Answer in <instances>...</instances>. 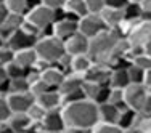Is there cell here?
Masks as SVG:
<instances>
[{
	"label": "cell",
	"mask_w": 151,
	"mask_h": 133,
	"mask_svg": "<svg viewBox=\"0 0 151 133\" xmlns=\"http://www.w3.org/2000/svg\"><path fill=\"white\" fill-rule=\"evenodd\" d=\"M135 127L140 130V133H151V114L138 112Z\"/></svg>",
	"instance_id": "31"
},
{
	"label": "cell",
	"mask_w": 151,
	"mask_h": 133,
	"mask_svg": "<svg viewBox=\"0 0 151 133\" xmlns=\"http://www.w3.org/2000/svg\"><path fill=\"white\" fill-rule=\"evenodd\" d=\"M142 112H145V114H151V92L148 93V96H146V101H145V104H143Z\"/></svg>",
	"instance_id": "43"
},
{
	"label": "cell",
	"mask_w": 151,
	"mask_h": 133,
	"mask_svg": "<svg viewBox=\"0 0 151 133\" xmlns=\"http://www.w3.org/2000/svg\"><path fill=\"white\" fill-rule=\"evenodd\" d=\"M0 133H16V132L8 125V122H5V124H0Z\"/></svg>",
	"instance_id": "46"
},
{
	"label": "cell",
	"mask_w": 151,
	"mask_h": 133,
	"mask_svg": "<svg viewBox=\"0 0 151 133\" xmlns=\"http://www.w3.org/2000/svg\"><path fill=\"white\" fill-rule=\"evenodd\" d=\"M66 127H76L81 130H92L100 122L98 104L90 99H81L74 103H66L61 107Z\"/></svg>",
	"instance_id": "1"
},
{
	"label": "cell",
	"mask_w": 151,
	"mask_h": 133,
	"mask_svg": "<svg viewBox=\"0 0 151 133\" xmlns=\"http://www.w3.org/2000/svg\"><path fill=\"white\" fill-rule=\"evenodd\" d=\"M45 114H47V111H45L37 101L32 104V106L29 107V111H27V116L31 117V120L34 122L35 125H40V122L44 120Z\"/></svg>",
	"instance_id": "30"
},
{
	"label": "cell",
	"mask_w": 151,
	"mask_h": 133,
	"mask_svg": "<svg viewBox=\"0 0 151 133\" xmlns=\"http://www.w3.org/2000/svg\"><path fill=\"white\" fill-rule=\"evenodd\" d=\"M15 63H18L19 66H23L24 69H34L35 64L39 61V55L35 51V46L34 48H24V50H18L15 51Z\"/></svg>",
	"instance_id": "19"
},
{
	"label": "cell",
	"mask_w": 151,
	"mask_h": 133,
	"mask_svg": "<svg viewBox=\"0 0 151 133\" xmlns=\"http://www.w3.org/2000/svg\"><path fill=\"white\" fill-rule=\"evenodd\" d=\"M93 61L88 55H76L71 56V72L84 75L92 67Z\"/></svg>",
	"instance_id": "25"
},
{
	"label": "cell",
	"mask_w": 151,
	"mask_h": 133,
	"mask_svg": "<svg viewBox=\"0 0 151 133\" xmlns=\"http://www.w3.org/2000/svg\"><path fill=\"white\" fill-rule=\"evenodd\" d=\"M3 2H5L10 13H16V15H23V16H26L29 13L32 6L40 3V2H34V0H3Z\"/></svg>",
	"instance_id": "24"
},
{
	"label": "cell",
	"mask_w": 151,
	"mask_h": 133,
	"mask_svg": "<svg viewBox=\"0 0 151 133\" xmlns=\"http://www.w3.org/2000/svg\"><path fill=\"white\" fill-rule=\"evenodd\" d=\"M79 32V21L74 18L63 16L53 24V35L61 39L63 42H66L69 37H73L74 34Z\"/></svg>",
	"instance_id": "8"
},
{
	"label": "cell",
	"mask_w": 151,
	"mask_h": 133,
	"mask_svg": "<svg viewBox=\"0 0 151 133\" xmlns=\"http://www.w3.org/2000/svg\"><path fill=\"white\" fill-rule=\"evenodd\" d=\"M142 5L137 2H130L127 6L124 8V18H125V23L129 24H135L138 23L140 19H142Z\"/></svg>",
	"instance_id": "27"
},
{
	"label": "cell",
	"mask_w": 151,
	"mask_h": 133,
	"mask_svg": "<svg viewBox=\"0 0 151 133\" xmlns=\"http://www.w3.org/2000/svg\"><path fill=\"white\" fill-rule=\"evenodd\" d=\"M63 13H64V16L74 18V19L79 21L81 18H84L87 15L88 10L84 0H66V3L63 6Z\"/></svg>",
	"instance_id": "21"
},
{
	"label": "cell",
	"mask_w": 151,
	"mask_h": 133,
	"mask_svg": "<svg viewBox=\"0 0 151 133\" xmlns=\"http://www.w3.org/2000/svg\"><path fill=\"white\" fill-rule=\"evenodd\" d=\"M40 77H42V80H44L50 88L58 90L60 85L63 84L66 74H64L63 71H61L60 67L56 66V64H52V66H48L45 71H42V72H40Z\"/></svg>",
	"instance_id": "16"
},
{
	"label": "cell",
	"mask_w": 151,
	"mask_h": 133,
	"mask_svg": "<svg viewBox=\"0 0 151 133\" xmlns=\"http://www.w3.org/2000/svg\"><path fill=\"white\" fill-rule=\"evenodd\" d=\"M108 27L105 21H103V18L100 16V13H87L84 18L79 19V32L88 39L96 37L98 34H101Z\"/></svg>",
	"instance_id": "7"
},
{
	"label": "cell",
	"mask_w": 151,
	"mask_h": 133,
	"mask_svg": "<svg viewBox=\"0 0 151 133\" xmlns=\"http://www.w3.org/2000/svg\"><path fill=\"white\" fill-rule=\"evenodd\" d=\"M48 90H53V88H50L48 85L45 84L44 80H42V77L39 79L37 82H34V84L31 85V93L32 95L35 96V98H37L39 95H42V93H45V92H48Z\"/></svg>",
	"instance_id": "39"
},
{
	"label": "cell",
	"mask_w": 151,
	"mask_h": 133,
	"mask_svg": "<svg viewBox=\"0 0 151 133\" xmlns=\"http://www.w3.org/2000/svg\"><path fill=\"white\" fill-rule=\"evenodd\" d=\"M84 133H93V132H92V130H85Z\"/></svg>",
	"instance_id": "53"
},
{
	"label": "cell",
	"mask_w": 151,
	"mask_h": 133,
	"mask_svg": "<svg viewBox=\"0 0 151 133\" xmlns=\"http://www.w3.org/2000/svg\"><path fill=\"white\" fill-rule=\"evenodd\" d=\"M13 59H15V50L8 44L0 46V64L2 66H6V64L13 63Z\"/></svg>",
	"instance_id": "35"
},
{
	"label": "cell",
	"mask_w": 151,
	"mask_h": 133,
	"mask_svg": "<svg viewBox=\"0 0 151 133\" xmlns=\"http://www.w3.org/2000/svg\"><path fill=\"white\" fill-rule=\"evenodd\" d=\"M85 130H81V128H76V127H66L63 130V133H84Z\"/></svg>",
	"instance_id": "48"
},
{
	"label": "cell",
	"mask_w": 151,
	"mask_h": 133,
	"mask_svg": "<svg viewBox=\"0 0 151 133\" xmlns=\"http://www.w3.org/2000/svg\"><path fill=\"white\" fill-rule=\"evenodd\" d=\"M137 117H138V112L130 107H125V109L121 111L119 114V119H117V125L125 130V128H130V127H135V122H137Z\"/></svg>",
	"instance_id": "26"
},
{
	"label": "cell",
	"mask_w": 151,
	"mask_h": 133,
	"mask_svg": "<svg viewBox=\"0 0 151 133\" xmlns=\"http://www.w3.org/2000/svg\"><path fill=\"white\" fill-rule=\"evenodd\" d=\"M35 51L40 59L55 64L66 55V46H64V42L55 35H44L39 39Z\"/></svg>",
	"instance_id": "3"
},
{
	"label": "cell",
	"mask_w": 151,
	"mask_h": 133,
	"mask_svg": "<svg viewBox=\"0 0 151 133\" xmlns=\"http://www.w3.org/2000/svg\"><path fill=\"white\" fill-rule=\"evenodd\" d=\"M140 5H142L143 11H151V0H142Z\"/></svg>",
	"instance_id": "47"
},
{
	"label": "cell",
	"mask_w": 151,
	"mask_h": 133,
	"mask_svg": "<svg viewBox=\"0 0 151 133\" xmlns=\"http://www.w3.org/2000/svg\"><path fill=\"white\" fill-rule=\"evenodd\" d=\"M130 77H129V71L127 67H116L111 72V79H109V87L111 88H119L124 90L130 85Z\"/></svg>",
	"instance_id": "22"
},
{
	"label": "cell",
	"mask_w": 151,
	"mask_h": 133,
	"mask_svg": "<svg viewBox=\"0 0 151 133\" xmlns=\"http://www.w3.org/2000/svg\"><path fill=\"white\" fill-rule=\"evenodd\" d=\"M100 16L103 18V21H105L108 29H116L117 31L125 21L124 10H116V8H109V6H106V8L100 13Z\"/></svg>",
	"instance_id": "18"
},
{
	"label": "cell",
	"mask_w": 151,
	"mask_h": 133,
	"mask_svg": "<svg viewBox=\"0 0 151 133\" xmlns=\"http://www.w3.org/2000/svg\"><path fill=\"white\" fill-rule=\"evenodd\" d=\"M148 93V88L143 84H130L127 88H124V101L130 109L142 112Z\"/></svg>",
	"instance_id": "5"
},
{
	"label": "cell",
	"mask_w": 151,
	"mask_h": 133,
	"mask_svg": "<svg viewBox=\"0 0 151 133\" xmlns=\"http://www.w3.org/2000/svg\"><path fill=\"white\" fill-rule=\"evenodd\" d=\"M40 3H44V5L50 6L53 10H61L66 3V0H40Z\"/></svg>",
	"instance_id": "41"
},
{
	"label": "cell",
	"mask_w": 151,
	"mask_h": 133,
	"mask_svg": "<svg viewBox=\"0 0 151 133\" xmlns=\"http://www.w3.org/2000/svg\"><path fill=\"white\" fill-rule=\"evenodd\" d=\"M5 44H6V42H5V39H3L2 35H0V46H2V45H5Z\"/></svg>",
	"instance_id": "51"
},
{
	"label": "cell",
	"mask_w": 151,
	"mask_h": 133,
	"mask_svg": "<svg viewBox=\"0 0 151 133\" xmlns=\"http://www.w3.org/2000/svg\"><path fill=\"white\" fill-rule=\"evenodd\" d=\"M122 37L124 35H121L116 29L103 31L96 37L90 39V46H88L87 55L92 58L93 63L108 64L111 67V64L114 61V56H116L117 45H119Z\"/></svg>",
	"instance_id": "2"
},
{
	"label": "cell",
	"mask_w": 151,
	"mask_h": 133,
	"mask_svg": "<svg viewBox=\"0 0 151 133\" xmlns=\"http://www.w3.org/2000/svg\"><path fill=\"white\" fill-rule=\"evenodd\" d=\"M64 46H66V53L71 56L76 55H87L88 53V46H90V39L85 37L84 34L77 32L73 37H69L66 42H64Z\"/></svg>",
	"instance_id": "13"
},
{
	"label": "cell",
	"mask_w": 151,
	"mask_h": 133,
	"mask_svg": "<svg viewBox=\"0 0 151 133\" xmlns=\"http://www.w3.org/2000/svg\"><path fill=\"white\" fill-rule=\"evenodd\" d=\"M39 39L40 37L32 35V34L26 32L23 27H21V29H18L16 32H13V34L10 35V39L6 40V44L12 46L15 51H18V50H24V48H34V46L37 45Z\"/></svg>",
	"instance_id": "9"
},
{
	"label": "cell",
	"mask_w": 151,
	"mask_h": 133,
	"mask_svg": "<svg viewBox=\"0 0 151 133\" xmlns=\"http://www.w3.org/2000/svg\"><path fill=\"white\" fill-rule=\"evenodd\" d=\"M143 85L148 88V92L151 90V69L145 71V77H143Z\"/></svg>",
	"instance_id": "44"
},
{
	"label": "cell",
	"mask_w": 151,
	"mask_h": 133,
	"mask_svg": "<svg viewBox=\"0 0 151 133\" xmlns=\"http://www.w3.org/2000/svg\"><path fill=\"white\" fill-rule=\"evenodd\" d=\"M98 112H100V122H108V124H117L121 109L116 104L103 103L98 104Z\"/></svg>",
	"instance_id": "23"
},
{
	"label": "cell",
	"mask_w": 151,
	"mask_h": 133,
	"mask_svg": "<svg viewBox=\"0 0 151 133\" xmlns=\"http://www.w3.org/2000/svg\"><path fill=\"white\" fill-rule=\"evenodd\" d=\"M6 101L13 112H27L29 107L35 103V96L31 92L26 93H10L6 95Z\"/></svg>",
	"instance_id": "10"
},
{
	"label": "cell",
	"mask_w": 151,
	"mask_h": 133,
	"mask_svg": "<svg viewBox=\"0 0 151 133\" xmlns=\"http://www.w3.org/2000/svg\"><path fill=\"white\" fill-rule=\"evenodd\" d=\"M34 2H40V0H34Z\"/></svg>",
	"instance_id": "55"
},
{
	"label": "cell",
	"mask_w": 151,
	"mask_h": 133,
	"mask_svg": "<svg viewBox=\"0 0 151 133\" xmlns=\"http://www.w3.org/2000/svg\"><path fill=\"white\" fill-rule=\"evenodd\" d=\"M40 130L42 133H52V132H63L66 128L63 119V112L61 109H55V111H47L44 120L40 122Z\"/></svg>",
	"instance_id": "12"
},
{
	"label": "cell",
	"mask_w": 151,
	"mask_h": 133,
	"mask_svg": "<svg viewBox=\"0 0 151 133\" xmlns=\"http://www.w3.org/2000/svg\"><path fill=\"white\" fill-rule=\"evenodd\" d=\"M52 133H63V132H52Z\"/></svg>",
	"instance_id": "54"
},
{
	"label": "cell",
	"mask_w": 151,
	"mask_h": 133,
	"mask_svg": "<svg viewBox=\"0 0 151 133\" xmlns=\"http://www.w3.org/2000/svg\"><path fill=\"white\" fill-rule=\"evenodd\" d=\"M129 71V77H130L132 84H143V77H145V71L142 67L135 66V64L130 63V66L127 67Z\"/></svg>",
	"instance_id": "36"
},
{
	"label": "cell",
	"mask_w": 151,
	"mask_h": 133,
	"mask_svg": "<svg viewBox=\"0 0 151 133\" xmlns=\"http://www.w3.org/2000/svg\"><path fill=\"white\" fill-rule=\"evenodd\" d=\"M88 13H101L106 8V0H84Z\"/></svg>",
	"instance_id": "38"
},
{
	"label": "cell",
	"mask_w": 151,
	"mask_h": 133,
	"mask_svg": "<svg viewBox=\"0 0 151 133\" xmlns=\"http://www.w3.org/2000/svg\"><path fill=\"white\" fill-rule=\"evenodd\" d=\"M130 2H137V3H140V2H142V0H130Z\"/></svg>",
	"instance_id": "52"
},
{
	"label": "cell",
	"mask_w": 151,
	"mask_h": 133,
	"mask_svg": "<svg viewBox=\"0 0 151 133\" xmlns=\"http://www.w3.org/2000/svg\"><path fill=\"white\" fill-rule=\"evenodd\" d=\"M8 15H10V11H8V8H6L5 2H3V0H0V24L6 19V16H8Z\"/></svg>",
	"instance_id": "42"
},
{
	"label": "cell",
	"mask_w": 151,
	"mask_h": 133,
	"mask_svg": "<svg viewBox=\"0 0 151 133\" xmlns=\"http://www.w3.org/2000/svg\"><path fill=\"white\" fill-rule=\"evenodd\" d=\"M125 39L129 40V44L132 46H140V48H143V46L151 40V21L140 19L138 23L132 24V27L129 29Z\"/></svg>",
	"instance_id": "6"
},
{
	"label": "cell",
	"mask_w": 151,
	"mask_h": 133,
	"mask_svg": "<svg viewBox=\"0 0 151 133\" xmlns=\"http://www.w3.org/2000/svg\"><path fill=\"white\" fill-rule=\"evenodd\" d=\"M132 64H135V66H138V67H142L143 71H148L151 69V56L150 55H146L145 51H140V53H137L135 56H132Z\"/></svg>",
	"instance_id": "33"
},
{
	"label": "cell",
	"mask_w": 151,
	"mask_h": 133,
	"mask_svg": "<svg viewBox=\"0 0 151 133\" xmlns=\"http://www.w3.org/2000/svg\"><path fill=\"white\" fill-rule=\"evenodd\" d=\"M111 72H113V69L108 64L93 63L90 69L84 74V80L93 82V84H98V85H109Z\"/></svg>",
	"instance_id": "11"
},
{
	"label": "cell",
	"mask_w": 151,
	"mask_h": 133,
	"mask_svg": "<svg viewBox=\"0 0 151 133\" xmlns=\"http://www.w3.org/2000/svg\"><path fill=\"white\" fill-rule=\"evenodd\" d=\"M31 92V85L26 77H18V79H10L8 82V95L10 93H26Z\"/></svg>",
	"instance_id": "28"
},
{
	"label": "cell",
	"mask_w": 151,
	"mask_h": 133,
	"mask_svg": "<svg viewBox=\"0 0 151 133\" xmlns=\"http://www.w3.org/2000/svg\"><path fill=\"white\" fill-rule=\"evenodd\" d=\"M122 133H140V130L137 127H130V128H125V130H122Z\"/></svg>",
	"instance_id": "49"
},
{
	"label": "cell",
	"mask_w": 151,
	"mask_h": 133,
	"mask_svg": "<svg viewBox=\"0 0 151 133\" xmlns=\"http://www.w3.org/2000/svg\"><path fill=\"white\" fill-rule=\"evenodd\" d=\"M24 19H26V16L16 15V13H10V15L6 16V19L0 24V35L5 39V42L10 39V35H12L13 32H16L18 29H21Z\"/></svg>",
	"instance_id": "15"
},
{
	"label": "cell",
	"mask_w": 151,
	"mask_h": 133,
	"mask_svg": "<svg viewBox=\"0 0 151 133\" xmlns=\"http://www.w3.org/2000/svg\"><path fill=\"white\" fill-rule=\"evenodd\" d=\"M8 125L16 133H26L31 127H34V122L27 116V112H13L8 119Z\"/></svg>",
	"instance_id": "20"
},
{
	"label": "cell",
	"mask_w": 151,
	"mask_h": 133,
	"mask_svg": "<svg viewBox=\"0 0 151 133\" xmlns=\"http://www.w3.org/2000/svg\"><path fill=\"white\" fill-rule=\"evenodd\" d=\"M63 16H64L63 8L61 10H53V8H50V6L44 5V3H37L35 6H32V8L29 10V13L26 15V19L31 21L34 26H37L42 32L44 29H47V27L53 26V24Z\"/></svg>",
	"instance_id": "4"
},
{
	"label": "cell",
	"mask_w": 151,
	"mask_h": 133,
	"mask_svg": "<svg viewBox=\"0 0 151 133\" xmlns=\"http://www.w3.org/2000/svg\"><path fill=\"white\" fill-rule=\"evenodd\" d=\"M103 85H98V84H93V82H87L84 80V85H82V92L85 95V99H90V101L95 103L96 101V96L100 93V88Z\"/></svg>",
	"instance_id": "29"
},
{
	"label": "cell",
	"mask_w": 151,
	"mask_h": 133,
	"mask_svg": "<svg viewBox=\"0 0 151 133\" xmlns=\"http://www.w3.org/2000/svg\"><path fill=\"white\" fill-rule=\"evenodd\" d=\"M143 51H145L146 55H150V56H151V40H150L145 46H143Z\"/></svg>",
	"instance_id": "50"
},
{
	"label": "cell",
	"mask_w": 151,
	"mask_h": 133,
	"mask_svg": "<svg viewBox=\"0 0 151 133\" xmlns=\"http://www.w3.org/2000/svg\"><path fill=\"white\" fill-rule=\"evenodd\" d=\"M129 3H130V0H106V6L116 10H124Z\"/></svg>",
	"instance_id": "40"
},
{
	"label": "cell",
	"mask_w": 151,
	"mask_h": 133,
	"mask_svg": "<svg viewBox=\"0 0 151 133\" xmlns=\"http://www.w3.org/2000/svg\"><path fill=\"white\" fill-rule=\"evenodd\" d=\"M6 74H8V79H18V77H26L27 72L29 71L27 69H24L23 66H19L18 63H10V64H6Z\"/></svg>",
	"instance_id": "34"
},
{
	"label": "cell",
	"mask_w": 151,
	"mask_h": 133,
	"mask_svg": "<svg viewBox=\"0 0 151 133\" xmlns=\"http://www.w3.org/2000/svg\"><path fill=\"white\" fill-rule=\"evenodd\" d=\"M6 80H8V74H6V67L0 64V85H2V84H5Z\"/></svg>",
	"instance_id": "45"
},
{
	"label": "cell",
	"mask_w": 151,
	"mask_h": 133,
	"mask_svg": "<svg viewBox=\"0 0 151 133\" xmlns=\"http://www.w3.org/2000/svg\"><path fill=\"white\" fill-rule=\"evenodd\" d=\"M82 85H84V75L69 72V74H66V77H64L63 84L60 85L58 92L63 95V99H64V96L71 95V93H76V92H79V90H82Z\"/></svg>",
	"instance_id": "17"
},
{
	"label": "cell",
	"mask_w": 151,
	"mask_h": 133,
	"mask_svg": "<svg viewBox=\"0 0 151 133\" xmlns=\"http://www.w3.org/2000/svg\"><path fill=\"white\" fill-rule=\"evenodd\" d=\"M35 101L40 104L45 111H55V109H61L64 106V99L63 95L58 90H48V92L42 93L35 98Z\"/></svg>",
	"instance_id": "14"
},
{
	"label": "cell",
	"mask_w": 151,
	"mask_h": 133,
	"mask_svg": "<svg viewBox=\"0 0 151 133\" xmlns=\"http://www.w3.org/2000/svg\"><path fill=\"white\" fill-rule=\"evenodd\" d=\"M93 133H122V128L117 124H108V122H98L92 128Z\"/></svg>",
	"instance_id": "32"
},
{
	"label": "cell",
	"mask_w": 151,
	"mask_h": 133,
	"mask_svg": "<svg viewBox=\"0 0 151 133\" xmlns=\"http://www.w3.org/2000/svg\"><path fill=\"white\" fill-rule=\"evenodd\" d=\"M10 116H12V109H10V106H8L6 96L0 95V124L8 122Z\"/></svg>",
	"instance_id": "37"
}]
</instances>
